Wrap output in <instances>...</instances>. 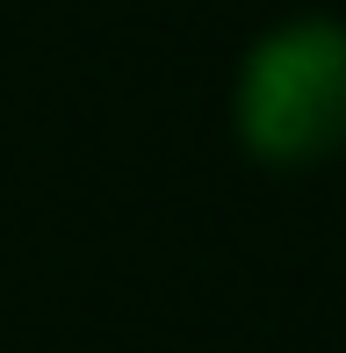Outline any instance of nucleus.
I'll return each mask as SVG.
<instances>
[{
  "label": "nucleus",
  "instance_id": "obj_1",
  "mask_svg": "<svg viewBox=\"0 0 346 353\" xmlns=\"http://www.w3.org/2000/svg\"><path fill=\"white\" fill-rule=\"evenodd\" d=\"M231 130L260 166H318L346 144V22L296 14L245 51Z\"/></svg>",
  "mask_w": 346,
  "mask_h": 353
}]
</instances>
